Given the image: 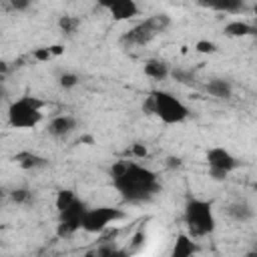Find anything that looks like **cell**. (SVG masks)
Returning a JSON list of instances; mask_svg holds the SVG:
<instances>
[{
	"label": "cell",
	"mask_w": 257,
	"mask_h": 257,
	"mask_svg": "<svg viewBox=\"0 0 257 257\" xmlns=\"http://www.w3.org/2000/svg\"><path fill=\"white\" fill-rule=\"evenodd\" d=\"M112 187L126 203H147L157 193H161V183L155 171L133 163V161H116L110 171Z\"/></svg>",
	"instance_id": "cell-1"
},
{
	"label": "cell",
	"mask_w": 257,
	"mask_h": 257,
	"mask_svg": "<svg viewBox=\"0 0 257 257\" xmlns=\"http://www.w3.org/2000/svg\"><path fill=\"white\" fill-rule=\"evenodd\" d=\"M183 221H185L191 237H205V235L213 233L217 227V221L213 215V205L203 199H189L185 203Z\"/></svg>",
	"instance_id": "cell-2"
},
{
	"label": "cell",
	"mask_w": 257,
	"mask_h": 257,
	"mask_svg": "<svg viewBox=\"0 0 257 257\" xmlns=\"http://www.w3.org/2000/svg\"><path fill=\"white\" fill-rule=\"evenodd\" d=\"M42 106L44 102L34 96H20L8 104V122L14 128L26 131L34 128L42 120Z\"/></svg>",
	"instance_id": "cell-3"
},
{
	"label": "cell",
	"mask_w": 257,
	"mask_h": 257,
	"mask_svg": "<svg viewBox=\"0 0 257 257\" xmlns=\"http://www.w3.org/2000/svg\"><path fill=\"white\" fill-rule=\"evenodd\" d=\"M153 100H155V114L165 122V124H179L185 122L191 114L189 106L179 100L175 94L167 90H153Z\"/></svg>",
	"instance_id": "cell-4"
},
{
	"label": "cell",
	"mask_w": 257,
	"mask_h": 257,
	"mask_svg": "<svg viewBox=\"0 0 257 257\" xmlns=\"http://www.w3.org/2000/svg\"><path fill=\"white\" fill-rule=\"evenodd\" d=\"M86 203L82 199H74L66 209L58 211V225H56V235L62 239L72 237L78 229H82V217L86 213Z\"/></svg>",
	"instance_id": "cell-5"
},
{
	"label": "cell",
	"mask_w": 257,
	"mask_h": 257,
	"mask_svg": "<svg viewBox=\"0 0 257 257\" xmlns=\"http://www.w3.org/2000/svg\"><path fill=\"white\" fill-rule=\"evenodd\" d=\"M207 167H209V177L213 181H225L231 171L239 167V161L223 147H211L205 155Z\"/></svg>",
	"instance_id": "cell-6"
},
{
	"label": "cell",
	"mask_w": 257,
	"mask_h": 257,
	"mask_svg": "<svg viewBox=\"0 0 257 257\" xmlns=\"http://www.w3.org/2000/svg\"><path fill=\"white\" fill-rule=\"evenodd\" d=\"M124 213L120 209H114V207H92V209H86L84 217H82V231L86 233H102L110 223L122 219Z\"/></svg>",
	"instance_id": "cell-7"
},
{
	"label": "cell",
	"mask_w": 257,
	"mask_h": 257,
	"mask_svg": "<svg viewBox=\"0 0 257 257\" xmlns=\"http://www.w3.org/2000/svg\"><path fill=\"white\" fill-rule=\"evenodd\" d=\"M159 32L153 28V24L145 18L143 22H139L137 26H133L131 30H126L122 36H120V42L122 44H128V46H145L149 44Z\"/></svg>",
	"instance_id": "cell-8"
},
{
	"label": "cell",
	"mask_w": 257,
	"mask_h": 257,
	"mask_svg": "<svg viewBox=\"0 0 257 257\" xmlns=\"http://www.w3.org/2000/svg\"><path fill=\"white\" fill-rule=\"evenodd\" d=\"M106 10L110 12L112 20H116V22H124V20L139 16V6L135 0H110Z\"/></svg>",
	"instance_id": "cell-9"
},
{
	"label": "cell",
	"mask_w": 257,
	"mask_h": 257,
	"mask_svg": "<svg viewBox=\"0 0 257 257\" xmlns=\"http://www.w3.org/2000/svg\"><path fill=\"white\" fill-rule=\"evenodd\" d=\"M201 8L225 12V14H239L245 10V0H197Z\"/></svg>",
	"instance_id": "cell-10"
},
{
	"label": "cell",
	"mask_w": 257,
	"mask_h": 257,
	"mask_svg": "<svg viewBox=\"0 0 257 257\" xmlns=\"http://www.w3.org/2000/svg\"><path fill=\"white\" fill-rule=\"evenodd\" d=\"M76 128V118L70 114H58L48 122V133L54 139H66Z\"/></svg>",
	"instance_id": "cell-11"
},
{
	"label": "cell",
	"mask_w": 257,
	"mask_h": 257,
	"mask_svg": "<svg viewBox=\"0 0 257 257\" xmlns=\"http://www.w3.org/2000/svg\"><path fill=\"white\" fill-rule=\"evenodd\" d=\"M225 213H227L229 219H233V221H237V223H247V221H251L253 215H255L253 207H251L247 201L229 203V205L225 207Z\"/></svg>",
	"instance_id": "cell-12"
},
{
	"label": "cell",
	"mask_w": 257,
	"mask_h": 257,
	"mask_svg": "<svg viewBox=\"0 0 257 257\" xmlns=\"http://www.w3.org/2000/svg\"><path fill=\"white\" fill-rule=\"evenodd\" d=\"M14 163H18L22 169H28V171H36V169H44L48 165V161L36 153H30V151H20L12 157Z\"/></svg>",
	"instance_id": "cell-13"
},
{
	"label": "cell",
	"mask_w": 257,
	"mask_h": 257,
	"mask_svg": "<svg viewBox=\"0 0 257 257\" xmlns=\"http://www.w3.org/2000/svg\"><path fill=\"white\" fill-rule=\"evenodd\" d=\"M143 70H145V74H147L149 78H153V80H165V78L171 74L169 64H167L165 60H159V58L147 60L145 66H143Z\"/></svg>",
	"instance_id": "cell-14"
},
{
	"label": "cell",
	"mask_w": 257,
	"mask_h": 257,
	"mask_svg": "<svg viewBox=\"0 0 257 257\" xmlns=\"http://www.w3.org/2000/svg\"><path fill=\"white\" fill-rule=\"evenodd\" d=\"M205 88H207V92H209L211 96L221 98V100H227V98H231V94H233V86H231V82L225 80V78H211V80L205 84Z\"/></svg>",
	"instance_id": "cell-15"
},
{
	"label": "cell",
	"mask_w": 257,
	"mask_h": 257,
	"mask_svg": "<svg viewBox=\"0 0 257 257\" xmlns=\"http://www.w3.org/2000/svg\"><path fill=\"white\" fill-rule=\"evenodd\" d=\"M195 251H197V245L193 243L191 235L181 233V235H177V239H175V247H173L171 255H173V257H189V255H193Z\"/></svg>",
	"instance_id": "cell-16"
},
{
	"label": "cell",
	"mask_w": 257,
	"mask_h": 257,
	"mask_svg": "<svg viewBox=\"0 0 257 257\" xmlns=\"http://www.w3.org/2000/svg\"><path fill=\"white\" fill-rule=\"evenodd\" d=\"M225 34L231 36V38H243V36H251L255 34V28L253 24L249 22H243V20H233L225 26Z\"/></svg>",
	"instance_id": "cell-17"
},
{
	"label": "cell",
	"mask_w": 257,
	"mask_h": 257,
	"mask_svg": "<svg viewBox=\"0 0 257 257\" xmlns=\"http://www.w3.org/2000/svg\"><path fill=\"white\" fill-rule=\"evenodd\" d=\"M58 26H60V30H62L64 34H74L76 28L80 26V18H76V16H72V14H62V16L58 18Z\"/></svg>",
	"instance_id": "cell-18"
},
{
	"label": "cell",
	"mask_w": 257,
	"mask_h": 257,
	"mask_svg": "<svg viewBox=\"0 0 257 257\" xmlns=\"http://www.w3.org/2000/svg\"><path fill=\"white\" fill-rule=\"evenodd\" d=\"M147 20L153 24V28H155L159 34H161V32H165V30L171 26V16H169V14H165V12H157V14L149 16Z\"/></svg>",
	"instance_id": "cell-19"
},
{
	"label": "cell",
	"mask_w": 257,
	"mask_h": 257,
	"mask_svg": "<svg viewBox=\"0 0 257 257\" xmlns=\"http://www.w3.org/2000/svg\"><path fill=\"white\" fill-rule=\"evenodd\" d=\"M10 199H12V203H16V205H28V203L34 201V195H32V191L20 187V189H14V191L10 193Z\"/></svg>",
	"instance_id": "cell-20"
},
{
	"label": "cell",
	"mask_w": 257,
	"mask_h": 257,
	"mask_svg": "<svg viewBox=\"0 0 257 257\" xmlns=\"http://www.w3.org/2000/svg\"><path fill=\"white\" fill-rule=\"evenodd\" d=\"M74 199H76V193H74V191H70V189H60V191L56 193V209H58V211L66 209Z\"/></svg>",
	"instance_id": "cell-21"
},
{
	"label": "cell",
	"mask_w": 257,
	"mask_h": 257,
	"mask_svg": "<svg viewBox=\"0 0 257 257\" xmlns=\"http://www.w3.org/2000/svg\"><path fill=\"white\" fill-rule=\"evenodd\" d=\"M171 76H173L177 82H181V84H193V82H195V74H193L191 70L175 68V70H171Z\"/></svg>",
	"instance_id": "cell-22"
},
{
	"label": "cell",
	"mask_w": 257,
	"mask_h": 257,
	"mask_svg": "<svg viewBox=\"0 0 257 257\" xmlns=\"http://www.w3.org/2000/svg\"><path fill=\"white\" fill-rule=\"evenodd\" d=\"M78 76L74 74V72H62L60 76H58V84L62 86V88H72V86H76L78 84Z\"/></svg>",
	"instance_id": "cell-23"
},
{
	"label": "cell",
	"mask_w": 257,
	"mask_h": 257,
	"mask_svg": "<svg viewBox=\"0 0 257 257\" xmlns=\"http://www.w3.org/2000/svg\"><path fill=\"white\" fill-rule=\"evenodd\" d=\"M195 50L201 52V54H215L217 52V44L211 42V40H199L195 44Z\"/></svg>",
	"instance_id": "cell-24"
},
{
	"label": "cell",
	"mask_w": 257,
	"mask_h": 257,
	"mask_svg": "<svg viewBox=\"0 0 257 257\" xmlns=\"http://www.w3.org/2000/svg\"><path fill=\"white\" fill-rule=\"evenodd\" d=\"M14 12H26L32 6V0H8Z\"/></svg>",
	"instance_id": "cell-25"
},
{
	"label": "cell",
	"mask_w": 257,
	"mask_h": 257,
	"mask_svg": "<svg viewBox=\"0 0 257 257\" xmlns=\"http://www.w3.org/2000/svg\"><path fill=\"white\" fill-rule=\"evenodd\" d=\"M96 255H108V257H112V255H122V251H118L114 245H102V247L96 249Z\"/></svg>",
	"instance_id": "cell-26"
},
{
	"label": "cell",
	"mask_w": 257,
	"mask_h": 257,
	"mask_svg": "<svg viewBox=\"0 0 257 257\" xmlns=\"http://www.w3.org/2000/svg\"><path fill=\"white\" fill-rule=\"evenodd\" d=\"M50 56H52L50 48H36V50H34V58H36V60H40V62L50 60Z\"/></svg>",
	"instance_id": "cell-27"
},
{
	"label": "cell",
	"mask_w": 257,
	"mask_h": 257,
	"mask_svg": "<svg viewBox=\"0 0 257 257\" xmlns=\"http://www.w3.org/2000/svg\"><path fill=\"white\" fill-rule=\"evenodd\" d=\"M143 110H145L147 114H155V100H153V94H149V96L145 98V102H143Z\"/></svg>",
	"instance_id": "cell-28"
},
{
	"label": "cell",
	"mask_w": 257,
	"mask_h": 257,
	"mask_svg": "<svg viewBox=\"0 0 257 257\" xmlns=\"http://www.w3.org/2000/svg\"><path fill=\"white\" fill-rule=\"evenodd\" d=\"M131 153H133L135 157H139V159H145V157H147V147H145V145H141V143H135Z\"/></svg>",
	"instance_id": "cell-29"
},
{
	"label": "cell",
	"mask_w": 257,
	"mask_h": 257,
	"mask_svg": "<svg viewBox=\"0 0 257 257\" xmlns=\"http://www.w3.org/2000/svg\"><path fill=\"white\" fill-rule=\"evenodd\" d=\"M167 167H171V169L181 167V159H179V157H169V159H167Z\"/></svg>",
	"instance_id": "cell-30"
},
{
	"label": "cell",
	"mask_w": 257,
	"mask_h": 257,
	"mask_svg": "<svg viewBox=\"0 0 257 257\" xmlns=\"http://www.w3.org/2000/svg\"><path fill=\"white\" fill-rule=\"evenodd\" d=\"M48 48H50L52 56H54V54H62V46H60V44H52V46H48Z\"/></svg>",
	"instance_id": "cell-31"
},
{
	"label": "cell",
	"mask_w": 257,
	"mask_h": 257,
	"mask_svg": "<svg viewBox=\"0 0 257 257\" xmlns=\"http://www.w3.org/2000/svg\"><path fill=\"white\" fill-rule=\"evenodd\" d=\"M247 255H249V257H257V243L253 245V249H251V251H249Z\"/></svg>",
	"instance_id": "cell-32"
},
{
	"label": "cell",
	"mask_w": 257,
	"mask_h": 257,
	"mask_svg": "<svg viewBox=\"0 0 257 257\" xmlns=\"http://www.w3.org/2000/svg\"><path fill=\"white\" fill-rule=\"evenodd\" d=\"M253 28H255V36H257V20H255V24H253Z\"/></svg>",
	"instance_id": "cell-33"
},
{
	"label": "cell",
	"mask_w": 257,
	"mask_h": 257,
	"mask_svg": "<svg viewBox=\"0 0 257 257\" xmlns=\"http://www.w3.org/2000/svg\"><path fill=\"white\" fill-rule=\"evenodd\" d=\"M253 10H255V14H257V6H255V8H253Z\"/></svg>",
	"instance_id": "cell-34"
}]
</instances>
